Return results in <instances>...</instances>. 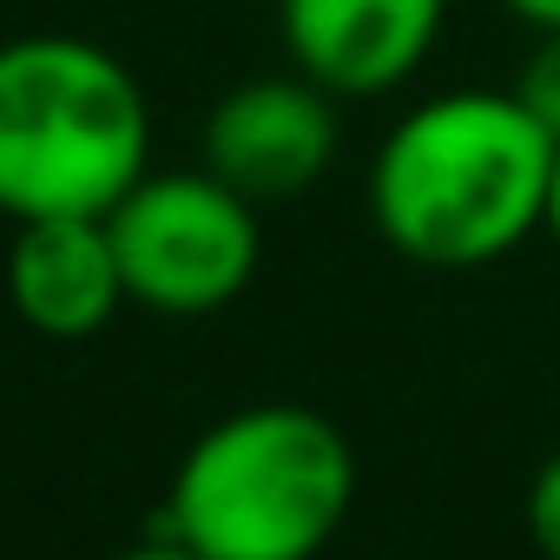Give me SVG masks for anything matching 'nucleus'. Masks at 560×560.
<instances>
[{
    "label": "nucleus",
    "instance_id": "1",
    "mask_svg": "<svg viewBox=\"0 0 560 560\" xmlns=\"http://www.w3.org/2000/svg\"><path fill=\"white\" fill-rule=\"evenodd\" d=\"M553 145L514 86L429 93L370 159V218L409 264L481 270L547 224Z\"/></svg>",
    "mask_w": 560,
    "mask_h": 560
},
{
    "label": "nucleus",
    "instance_id": "2",
    "mask_svg": "<svg viewBox=\"0 0 560 560\" xmlns=\"http://www.w3.org/2000/svg\"><path fill=\"white\" fill-rule=\"evenodd\" d=\"M152 172V100L139 73L80 34L0 40V211L106 218Z\"/></svg>",
    "mask_w": 560,
    "mask_h": 560
},
{
    "label": "nucleus",
    "instance_id": "3",
    "mask_svg": "<svg viewBox=\"0 0 560 560\" xmlns=\"http://www.w3.org/2000/svg\"><path fill=\"white\" fill-rule=\"evenodd\" d=\"M357 501L350 435L304 402H250L211 422L159 508L205 560H317Z\"/></svg>",
    "mask_w": 560,
    "mask_h": 560
},
{
    "label": "nucleus",
    "instance_id": "4",
    "mask_svg": "<svg viewBox=\"0 0 560 560\" xmlns=\"http://www.w3.org/2000/svg\"><path fill=\"white\" fill-rule=\"evenodd\" d=\"M126 298L159 317H211L257 277L264 231L257 205L224 185L211 165L198 172H145L106 211Z\"/></svg>",
    "mask_w": 560,
    "mask_h": 560
},
{
    "label": "nucleus",
    "instance_id": "5",
    "mask_svg": "<svg viewBox=\"0 0 560 560\" xmlns=\"http://www.w3.org/2000/svg\"><path fill=\"white\" fill-rule=\"evenodd\" d=\"M337 145H343L337 93H324L298 67L231 86L205 119V165L250 205L304 198L337 165Z\"/></svg>",
    "mask_w": 560,
    "mask_h": 560
},
{
    "label": "nucleus",
    "instance_id": "6",
    "mask_svg": "<svg viewBox=\"0 0 560 560\" xmlns=\"http://www.w3.org/2000/svg\"><path fill=\"white\" fill-rule=\"evenodd\" d=\"M448 0H277V34L298 73L337 100L409 86L442 47Z\"/></svg>",
    "mask_w": 560,
    "mask_h": 560
},
{
    "label": "nucleus",
    "instance_id": "7",
    "mask_svg": "<svg viewBox=\"0 0 560 560\" xmlns=\"http://www.w3.org/2000/svg\"><path fill=\"white\" fill-rule=\"evenodd\" d=\"M8 304L34 337L80 343L113 324L126 298V270L106 218H27L8 244Z\"/></svg>",
    "mask_w": 560,
    "mask_h": 560
},
{
    "label": "nucleus",
    "instance_id": "8",
    "mask_svg": "<svg viewBox=\"0 0 560 560\" xmlns=\"http://www.w3.org/2000/svg\"><path fill=\"white\" fill-rule=\"evenodd\" d=\"M514 93H521V106L560 139V27H553V34H534V54L521 60Z\"/></svg>",
    "mask_w": 560,
    "mask_h": 560
},
{
    "label": "nucleus",
    "instance_id": "9",
    "mask_svg": "<svg viewBox=\"0 0 560 560\" xmlns=\"http://www.w3.org/2000/svg\"><path fill=\"white\" fill-rule=\"evenodd\" d=\"M527 534H534V547L547 553V560H560V455L534 475V488H527Z\"/></svg>",
    "mask_w": 560,
    "mask_h": 560
},
{
    "label": "nucleus",
    "instance_id": "10",
    "mask_svg": "<svg viewBox=\"0 0 560 560\" xmlns=\"http://www.w3.org/2000/svg\"><path fill=\"white\" fill-rule=\"evenodd\" d=\"M113 560H205L198 547H185L178 534H165V527H152L139 547H126V553H113Z\"/></svg>",
    "mask_w": 560,
    "mask_h": 560
},
{
    "label": "nucleus",
    "instance_id": "11",
    "mask_svg": "<svg viewBox=\"0 0 560 560\" xmlns=\"http://www.w3.org/2000/svg\"><path fill=\"white\" fill-rule=\"evenodd\" d=\"M501 8H508L521 27H534V34H553V27H560V0H501Z\"/></svg>",
    "mask_w": 560,
    "mask_h": 560
},
{
    "label": "nucleus",
    "instance_id": "12",
    "mask_svg": "<svg viewBox=\"0 0 560 560\" xmlns=\"http://www.w3.org/2000/svg\"><path fill=\"white\" fill-rule=\"evenodd\" d=\"M553 244H560V145H553V185H547V224H540Z\"/></svg>",
    "mask_w": 560,
    "mask_h": 560
}]
</instances>
